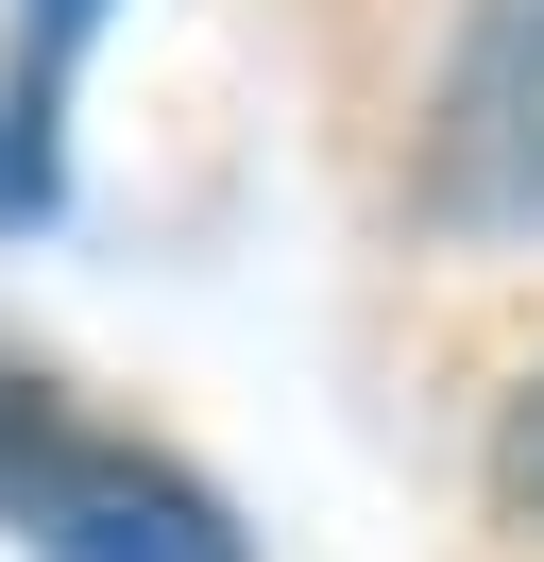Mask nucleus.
Instances as JSON below:
<instances>
[{"instance_id":"1","label":"nucleus","mask_w":544,"mask_h":562,"mask_svg":"<svg viewBox=\"0 0 544 562\" xmlns=\"http://www.w3.org/2000/svg\"><path fill=\"white\" fill-rule=\"evenodd\" d=\"M0 512H18L52 562H238V528L204 512L188 477H154L136 443H68L52 409L0 426Z\"/></svg>"},{"instance_id":"2","label":"nucleus","mask_w":544,"mask_h":562,"mask_svg":"<svg viewBox=\"0 0 544 562\" xmlns=\"http://www.w3.org/2000/svg\"><path fill=\"white\" fill-rule=\"evenodd\" d=\"M426 188L460 222H544V0H476L426 120Z\"/></svg>"},{"instance_id":"3","label":"nucleus","mask_w":544,"mask_h":562,"mask_svg":"<svg viewBox=\"0 0 544 562\" xmlns=\"http://www.w3.org/2000/svg\"><path fill=\"white\" fill-rule=\"evenodd\" d=\"M494 494H510V512L544 528V375L510 392V426H494Z\"/></svg>"},{"instance_id":"4","label":"nucleus","mask_w":544,"mask_h":562,"mask_svg":"<svg viewBox=\"0 0 544 562\" xmlns=\"http://www.w3.org/2000/svg\"><path fill=\"white\" fill-rule=\"evenodd\" d=\"M52 205V154H34V120H0V222H34Z\"/></svg>"},{"instance_id":"5","label":"nucleus","mask_w":544,"mask_h":562,"mask_svg":"<svg viewBox=\"0 0 544 562\" xmlns=\"http://www.w3.org/2000/svg\"><path fill=\"white\" fill-rule=\"evenodd\" d=\"M86 18H102V0H34V35H52V52H68V35H86Z\"/></svg>"}]
</instances>
